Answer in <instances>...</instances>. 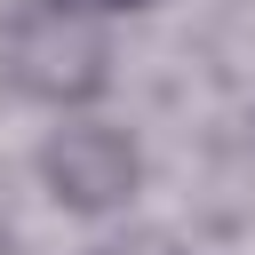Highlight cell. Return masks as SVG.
Here are the masks:
<instances>
[{
    "label": "cell",
    "instance_id": "3",
    "mask_svg": "<svg viewBox=\"0 0 255 255\" xmlns=\"http://www.w3.org/2000/svg\"><path fill=\"white\" fill-rule=\"evenodd\" d=\"M80 255H191L175 231H159V223H112V231H96Z\"/></svg>",
    "mask_w": 255,
    "mask_h": 255
},
{
    "label": "cell",
    "instance_id": "2",
    "mask_svg": "<svg viewBox=\"0 0 255 255\" xmlns=\"http://www.w3.org/2000/svg\"><path fill=\"white\" fill-rule=\"evenodd\" d=\"M32 183H40V199H48L56 215L112 231V223H128V207L143 199L151 159H143V135L96 104V112H64V120L40 128V143H32Z\"/></svg>",
    "mask_w": 255,
    "mask_h": 255
},
{
    "label": "cell",
    "instance_id": "4",
    "mask_svg": "<svg viewBox=\"0 0 255 255\" xmlns=\"http://www.w3.org/2000/svg\"><path fill=\"white\" fill-rule=\"evenodd\" d=\"M88 8H96V16H112V24H120V16H151V8H167V0H88Z\"/></svg>",
    "mask_w": 255,
    "mask_h": 255
},
{
    "label": "cell",
    "instance_id": "1",
    "mask_svg": "<svg viewBox=\"0 0 255 255\" xmlns=\"http://www.w3.org/2000/svg\"><path fill=\"white\" fill-rule=\"evenodd\" d=\"M112 16L88 0H8L0 8V88L40 120L96 112L112 96Z\"/></svg>",
    "mask_w": 255,
    "mask_h": 255
}]
</instances>
